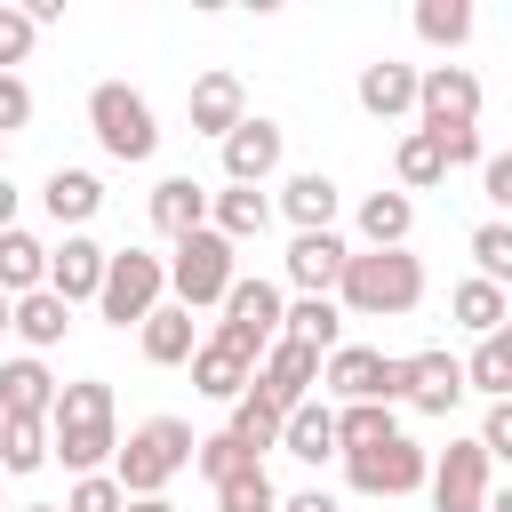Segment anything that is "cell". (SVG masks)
Instances as JSON below:
<instances>
[{"mask_svg": "<svg viewBox=\"0 0 512 512\" xmlns=\"http://www.w3.org/2000/svg\"><path fill=\"white\" fill-rule=\"evenodd\" d=\"M48 456L64 472H104L120 456V424H112V384L104 376H80V384H56V408H48Z\"/></svg>", "mask_w": 512, "mask_h": 512, "instance_id": "obj_1", "label": "cell"}, {"mask_svg": "<svg viewBox=\"0 0 512 512\" xmlns=\"http://www.w3.org/2000/svg\"><path fill=\"white\" fill-rule=\"evenodd\" d=\"M336 304L352 320H400L424 304V256L408 248H352L344 280H336Z\"/></svg>", "mask_w": 512, "mask_h": 512, "instance_id": "obj_2", "label": "cell"}, {"mask_svg": "<svg viewBox=\"0 0 512 512\" xmlns=\"http://www.w3.org/2000/svg\"><path fill=\"white\" fill-rule=\"evenodd\" d=\"M192 424L184 416H144L128 440H120V456H112V480H120V496H168V480L192 464Z\"/></svg>", "mask_w": 512, "mask_h": 512, "instance_id": "obj_3", "label": "cell"}, {"mask_svg": "<svg viewBox=\"0 0 512 512\" xmlns=\"http://www.w3.org/2000/svg\"><path fill=\"white\" fill-rule=\"evenodd\" d=\"M88 128H96V144H104L112 160H128V168L160 152L152 96H144V88H128V80H96V88H88Z\"/></svg>", "mask_w": 512, "mask_h": 512, "instance_id": "obj_4", "label": "cell"}, {"mask_svg": "<svg viewBox=\"0 0 512 512\" xmlns=\"http://www.w3.org/2000/svg\"><path fill=\"white\" fill-rule=\"evenodd\" d=\"M160 296H168V256H152V248H112V256H104L96 312H104L112 328H144V320L160 312Z\"/></svg>", "mask_w": 512, "mask_h": 512, "instance_id": "obj_5", "label": "cell"}, {"mask_svg": "<svg viewBox=\"0 0 512 512\" xmlns=\"http://www.w3.org/2000/svg\"><path fill=\"white\" fill-rule=\"evenodd\" d=\"M232 280H240V248L224 240V232H192V240H176V256H168V288H176V304L184 312H200V304H224L232 296Z\"/></svg>", "mask_w": 512, "mask_h": 512, "instance_id": "obj_6", "label": "cell"}, {"mask_svg": "<svg viewBox=\"0 0 512 512\" xmlns=\"http://www.w3.org/2000/svg\"><path fill=\"white\" fill-rule=\"evenodd\" d=\"M344 480H352L360 496H416V488L432 480V448H416L408 432H392V440H376V448H352V456H344Z\"/></svg>", "mask_w": 512, "mask_h": 512, "instance_id": "obj_7", "label": "cell"}, {"mask_svg": "<svg viewBox=\"0 0 512 512\" xmlns=\"http://www.w3.org/2000/svg\"><path fill=\"white\" fill-rule=\"evenodd\" d=\"M280 320H288V304H280V288H272V280H232V296H224V320H216V336H224L232 352L264 360V344L280 336Z\"/></svg>", "mask_w": 512, "mask_h": 512, "instance_id": "obj_8", "label": "cell"}, {"mask_svg": "<svg viewBox=\"0 0 512 512\" xmlns=\"http://www.w3.org/2000/svg\"><path fill=\"white\" fill-rule=\"evenodd\" d=\"M320 384L352 408V400H400V360L392 352H376V344H336L328 360H320Z\"/></svg>", "mask_w": 512, "mask_h": 512, "instance_id": "obj_9", "label": "cell"}, {"mask_svg": "<svg viewBox=\"0 0 512 512\" xmlns=\"http://www.w3.org/2000/svg\"><path fill=\"white\" fill-rule=\"evenodd\" d=\"M432 512H488V448L480 440H448L440 456H432Z\"/></svg>", "mask_w": 512, "mask_h": 512, "instance_id": "obj_10", "label": "cell"}, {"mask_svg": "<svg viewBox=\"0 0 512 512\" xmlns=\"http://www.w3.org/2000/svg\"><path fill=\"white\" fill-rule=\"evenodd\" d=\"M416 112H424L432 136L440 128H480V80H472V64H424L416 72Z\"/></svg>", "mask_w": 512, "mask_h": 512, "instance_id": "obj_11", "label": "cell"}, {"mask_svg": "<svg viewBox=\"0 0 512 512\" xmlns=\"http://www.w3.org/2000/svg\"><path fill=\"white\" fill-rule=\"evenodd\" d=\"M312 384H320V352H312V344H296V336H272V344H264V360H256V392H264L272 408H304V400H312Z\"/></svg>", "mask_w": 512, "mask_h": 512, "instance_id": "obj_12", "label": "cell"}, {"mask_svg": "<svg viewBox=\"0 0 512 512\" xmlns=\"http://www.w3.org/2000/svg\"><path fill=\"white\" fill-rule=\"evenodd\" d=\"M280 152H288V128L264 120V112H248V120L224 136V184H256V192H264V176L280 168Z\"/></svg>", "mask_w": 512, "mask_h": 512, "instance_id": "obj_13", "label": "cell"}, {"mask_svg": "<svg viewBox=\"0 0 512 512\" xmlns=\"http://www.w3.org/2000/svg\"><path fill=\"white\" fill-rule=\"evenodd\" d=\"M344 264H352V240H344V232H296L288 256H280V272H288L304 296H336Z\"/></svg>", "mask_w": 512, "mask_h": 512, "instance_id": "obj_14", "label": "cell"}, {"mask_svg": "<svg viewBox=\"0 0 512 512\" xmlns=\"http://www.w3.org/2000/svg\"><path fill=\"white\" fill-rule=\"evenodd\" d=\"M400 400L424 408V416H448L464 400V360L456 352H408L400 360Z\"/></svg>", "mask_w": 512, "mask_h": 512, "instance_id": "obj_15", "label": "cell"}, {"mask_svg": "<svg viewBox=\"0 0 512 512\" xmlns=\"http://www.w3.org/2000/svg\"><path fill=\"white\" fill-rule=\"evenodd\" d=\"M184 112H192V136H216V144H224V136L248 120V88H240V72H224V64L200 72L192 96H184Z\"/></svg>", "mask_w": 512, "mask_h": 512, "instance_id": "obj_16", "label": "cell"}, {"mask_svg": "<svg viewBox=\"0 0 512 512\" xmlns=\"http://www.w3.org/2000/svg\"><path fill=\"white\" fill-rule=\"evenodd\" d=\"M104 256H112V248H96L88 232H64V248H48V288H56L64 304H96V288H104Z\"/></svg>", "mask_w": 512, "mask_h": 512, "instance_id": "obj_17", "label": "cell"}, {"mask_svg": "<svg viewBox=\"0 0 512 512\" xmlns=\"http://www.w3.org/2000/svg\"><path fill=\"white\" fill-rule=\"evenodd\" d=\"M336 208H344V184L320 176V168H296V176L280 184V216H288L296 232H336Z\"/></svg>", "mask_w": 512, "mask_h": 512, "instance_id": "obj_18", "label": "cell"}, {"mask_svg": "<svg viewBox=\"0 0 512 512\" xmlns=\"http://www.w3.org/2000/svg\"><path fill=\"white\" fill-rule=\"evenodd\" d=\"M352 96H360V112H368V120H400V112H416V64L376 56V64H360Z\"/></svg>", "mask_w": 512, "mask_h": 512, "instance_id": "obj_19", "label": "cell"}, {"mask_svg": "<svg viewBox=\"0 0 512 512\" xmlns=\"http://www.w3.org/2000/svg\"><path fill=\"white\" fill-rule=\"evenodd\" d=\"M248 384H256V360L232 352L224 336H200V352H192V392H208V400H240Z\"/></svg>", "mask_w": 512, "mask_h": 512, "instance_id": "obj_20", "label": "cell"}, {"mask_svg": "<svg viewBox=\"0 0 512 512\" xmlns=\"http://www.w3.org/2000/svg\"><path fill=\"white\" fill-rule=\"evenodd\" d=\"M200 224H208V184H192V176H160V184H152V232L192 240Z\"/></svg>", "mask_w": 512, "mask_h": 512, "instance_id": "obj_21", "label": "cell"}, {"mask_svg": "<svg viewBox=\"0 0 512 512\" xmlns=\"http://www.w3.org/2000/svg\"><path fill=\"white\" fill-rule=\"evenodd\" d=\"M264 224H272V200H264L256 184H224V192H208V232H224L232 248H240V240H264Z\"/></svg>", "mask_w": 512, "mask_h": 512, "instance_id": "obj_22", "label": "cell"}, {"mask_svg": "<svg viewBox=\"0 0 512 512\" xmlns=\"http://www.w3.org/2000/svg\"><path fill=\"white\" fill-rule=\"evenodd\" d=\"M48 408H56V376L40 368V352L0 360V416H40L48 424Z\"/></svg>", "mask_w": 512, "mask_h": 512, "instance_id": "obj_23", "label": "cell"}, {"mask_svg": "<svg viewBox=\"0 0 512 512\" xmlns=\"http://www.w3.org/2000/svg\"><path fill=\"white\" fill-rule=\"evenodd\" d=\"M32 288H48V240H32L24 224H8V232H0V296L16 304V296H32Z\"/></svg>", "mask_w": 512, "mask_h": 512, "instance_id": "obj_24", "label": "cell"}, {"mask_svg": "<svg viewBox=\"0 0 512 512\" xmlns=\"http://www.w3.org/2000/svg\"><path fill=\"white\" fill-rule=\"evenodd\" d=\"M136 336H144V360H152V368H192V352H200V336H192V312H184V304H160Z\"/></svg>", "mask_w": 512, "mask_h": 512, "instance_id": "obj_25", "label": "cell"}, {"mask_svg": "<svg viewBox=\"0 0 512 512\" xmlns=\"http://www.w3.org/2000/svg\"><path fill=\"white\" fill-rule=\"evenodd\" d=\"M40 200H48V216H56V224H72V232H80V224L104 208V176H88V168H56V176L40 184Z\"/></svg>", "mask_w": 512, "mask_h": 512, "instance_id": "obj_26", "label": "cell"}, {"mask_svg": "<svg viewBox=\"0 0 512 512\" xmlns=\"http://www.w3.org/2000/svg\"><path fill=\"white\" fill-rule=\"evenodd\" d=\"M280 336H296V344H312L320 360L344 344V304L336 296H296L288 304V320H280Z\"/></svg>", "mask_w": 512, "mask_h": 512, "instance_id": "obj_27", "label": "cell"}, {"mask_svg": "<svg viewBox=\"0 0 512 512\" xmlns=\"http://www.w3.org/2000/svg\"><path fill=\"white\" fill-rule=\"evenodd\" d=\"M280 448H288L296 464H328V456H336V408H320V400L288 408V424H280Z\"/></svg>", "mask_w": 512, "mask_h": 512, "instance_id": "obj_28", "label": "cell"}, {"mask_svg": "<svg viewBox=\"0 0 512 512\" xmlns=\"http://www.w3.org/2000/svg\"><path fill=\"white\" fill-rule=\"evenodd\" d=\"M408 232H416V200L408 192H368L360 200V240L368 248H408Z\"/></svg>", "mask_w": 512, "mask_h": 512, "instance_id": "obj_29", "label": "cell"}, {"mask_svg": "<svg viewBox=\"0 0 512 512\" xmlns=\"http://www.w3.org/2000/svg\"><path fill=\"white\" fill-rule=\"evenodd\" d=\"M448 312H456V328H472V336H496V328L512 320V304H504V288H496V280H480V272L448 288Z\"/></svg>", "mask_w": 512, "mask_h": 512, "instance_id": "obj_30", "label": "cell"}, {"mask_svg": "<svg viewBox=\"0 0 512 512\" xmlns=\"http://www.w3.org/2000/svg\"><path fill=\"white\" fill-rule=\"evenodd\" d=\"M32 352H48V344H64V328H72V304L56 296V288H32V296H16V320H8Z\"/></svg>", "mask_w": 512, "mask_h": 512, "instance_id": "obj_31", "label": "cell"}, {"mask_svg": "<svg viewBox=\"0 0 512 512\" xmlns=\"http://www.w3.org/2000/svg\"><path fill=\"white\" fill-rule=\"evenodd\" d=\"M464 392L512 400V320H504L496 336H480V344H472V360H464Z\"/></svg>", "mask_w": 512, "mask_h": 512, "instance_id": "obj_32", "label": "cell"}, {"mask_svg": "<svg viewBox=\"0 0 512 512\" xmlns=\"http://www.w3.org/2000/svg\"><path fill=\"white\" fill-rule=\"evenodd\" d=\"M280 424H288V408H272V400L248 384V392L232 400V424H224V432H232L248 456H264V448H280Z\"/></svg>", "mask_w": 512, "mask_h": 512, "instance_id": "obj_33", "label": "cell"}, {"mask_svg": "<svg viewBox=\"0 0 512 512\" xmlns=\"http://www.w3.org/2000/svg\"><path fill=\"white\" fill-rule=\"evenodd\" d=\"M392 176H400V192H432V184H448V160H440V144L424 128H408L392 144Z\"/></svg>", "mask_w": 512, "mask_h": 512, "instance_id": "obj_34", "label": "cell"}, {"mask_svg": "<svg viewBox=\"0 0 512 512\" xmlns=\"http://www.w3.org/2000/svg\"><path fill=\"white\" fill-rule=\"evenodd\" d=\"M472 0H416V40L424 48H464L472 40Z\"/></svg>", "mask_w": 512, "mask_h": 512, "instance_id": "obj_35", "label": "cell"}, {"mask_svg": "<svg viewBox=\"0 0 512 512\" xmlns=\"http://www.w3.org/2000/svg\"><path fill=\"white\" fill-rule=\"evenodd\" d=\"M48 464V424L40 416H0V472H40Z\"/></svg>", "mask_w": 512, "mask_h": 512, "instance_id": "obj_36", "label": "cell"}, {"mask_svg": "<svg viewBox=\"0 0 512 512\" xmlns=\"http://www.w3.org/2000/svg\"><path fill=\"white\" fill-rule=\"evenodd\" d=\"M400 424H392V408L384 400H352V408H336V456H352V448H376V440H392Z\"/></svg>", "mask_w": 512, "mask_h": 512, "instance_id": "obj_37", "label": "cell"}, {"mask_svg": "<svg viewBox=\"0 0 512 512\" xmlns=\"http://www.w3.org/2000/svg\"><path fill=\"white\" fill-rule=\"evenodd\" d=\"M472 264H480V280H496V288H512V224L504 216H488V224H472Z\"/></svg>", "mask_w": 512, "mask_h": 512, "instance_id": "obj_38", "label": "cell"}, {"mask_svg": "<svg viewBox=\"0 0 512 512\" xmlns=\"http://www.w3.org/2000/svg\"><path fill=\"white\" fill-rule=\"evenodd\" d=\"M248 464H264V456H248L232 432H208V440L192 448V472H200L208 488H224V480H232V472H248Z\"/></svg>", "mask_w": 512, "mask_h": 512, "instance_id": "obj_39", "label": "cell"}, {"mask_svg": "<svg viewBox=\"0 0 512 512\" xmlns=\"http://www.w3.org/2000/svg\"><path fill=\"white\" fill-rule=\"evenodd\" d=\"M216 512H280V488H272V472H264V464L232 472V480L216 488Z\"/></svg>", "mask_w": 512, "mask_h": 512, "instance_id": "obj_40", "label": "cell"}, {"mask_svg": "<svg viewBox=\"0 0 512 512\" xmlns=\"http://www.w3.org/2000/svg\"><path fill=\"white\" fill-rule=\"evenodd\" d=\"M32 40H40V24H32L24 8H8V0H0V72H16V64L32 56Z\"/></svg>", "mask_w": 512, "mask_h": 512, "instance_id": "obj_41", "label": "cell"}, {"mask_svg": "<svg viewBox=\"0 0 512 512\" xmlns=\"http://www.w3.org/2000/svg\"><path fill=\"white\" fill-rule=\"evenodd\" d=\"M128 496H120V480L112 472H88V480H72V496H64V512H120Z\"/></svg>", "mask_w": 512, "mask_h": 512, "instance_id": "obj_42", "label": "cell"}, {"mask_svg": "<svg viewBox=\"0 0 512 512\" xmlns=\"http://www.w3.org/2000/svg\"><path fill=\"white\" fill-rule=\"evenodd\" d=\"M16 128H32V88H24L16 72H0V144H8Z\"/></svg>", "mask_w": 512, "mask_h": 512, "instance_id": "obj_43", "label": "cell"}, {"mask_svg": "<svg viewBox=\"0 0 512 512\" xmlns=\"http://www.w3.org/2000/svg\"><path fill=\"white\" fill-rule=\"evenodd\" d=\"M424 136H432V128H424ZM432 144H440L448 168H480V160H488V152H480V128H440Z\"/></svg>", "mask_w": 512, "mask_h": 512, "instance_id": "obj_44", "label": "cell"}, {"mask_svg": "<svg viewBox=\"0 0 512 512\" xmlns=\"http://www.w3.org/2000/svg\"><path fill=\"white\" fill-rule=\"evenodd\" d=\"M480 448H488V464H496V456L512 464V400H488V416H480Z\"/></svg>", "mask_w": 512, "mask_h": 512, "instance_id": "obj_45", "label": "cell"}, {"mask_svg": "<svg viewBox=\"0 0 512 512\" xmlns=\"http://www.w3.org/2000/svg\"><path fill=\"white\" fill-rule=\"evenodd\" d=\"M480 200L488 208H512V152H488L480 160Z\"/></svg>", "mask_w": 512, "mask_h": 512, "instance_id": "obj_46", "label": "cell"}, {"mask_svg": "<svg viewBox=\"0 0 512 512\" xmlns=\"http://www.w3.org/2000/svg\"><path fill=\"white\" fill-rule=\"evenodd\" d=\"M280 512H344L328 488H296V496H280Z\"/></svg>", "mask_w": 512, "mask_h": 512, "instance_id": "obj_47", "label": "cell"}, {"mask_svg": "<svg viewBox=\"0 0 512 512\" xmlns=\"http://www.w3.org/2000/svg\"><path fill=\"white\" fill-rule=\"evenodd\" d=\"M8 224H16V184L0 176V232H8Z\"/></svg>", "mask_w": 512, "mask_h": 512, "instance_id": "obj_48", "label": "cell"}, {"mask_svg": "<svg viewBox=\"0 0 512 512\" xmlns=\"http://www.w3.org/2000/svg\"><path fill=\"white\" fill-rule=\"evenodd\" d=\"M120 512H176V504H168V496H128Z\"/></svg>", "mask_w": 512, "mask_h": 512, "instance_id": "obj_49", "label": "cell"}, {"mask_svg": "<svg viewBox=\"0 0 512 512\" xmlns=\"http://www.w3.org/2000/svg\"><path fill=\"white\" fill-rule=\"evenodd\" d=\"M8 320H16V304H8V296H0V336H8Z\"/></svg>", "mask_w": 512, "mask_h": 512, "instance_id": "obj_50", "label": "cell"}, {"mask_svg": "<svg viewBox=\"0 0 512 512\" xmlns=\"http://www.w3.org/2000/svg\"><path fill=\"white\" fill-rule=\"evenodd\" d=\"M488 512H512V488H504V496H488Z\"/></svg>", "mask_w": 512, "mask_h": 512, "instance_id": "obj_51", "label": "cell"}, {"mask_svg": "<svg viewBox=\"0 0 512 512\" xmlns=\"http://www.w3.org/2000/svg\"><path fill=\"white\" fill-rule=\"evenodd\" d=\"M16 512H64V504H16Z\"/></svg>", "mask_w": 512, "mask_h": 512, "instance_id": "obj_52", "label": "cell"}, {"mask_svg": "<svg viewBox=\"0 0 512 512\" xmlns=\"http://www.w3.org/2000/svg\"><path fill=\"white\" fill-rule=\"evenodd\" d=\"M0 160H8V144H0ZM0 176H8V168H0Z\"/></svg>", "mask_w": 512, "mask_h": 512, "instance_id": "obj_53", "label": "cell"}, {"mask_svg": "<svg viewBox=\"0 0 512 512\" xmlns=\"http://www.w3.org/2000/svg\"><path fill=\"white\" fill-rule=\"evenodd\" d=\"M0 512H8V504H0Z\"/></svg>", "mask_w": 512, "mask_h": 512, "instance_id": "obj_54", "label": "cell"}]
</instances>
